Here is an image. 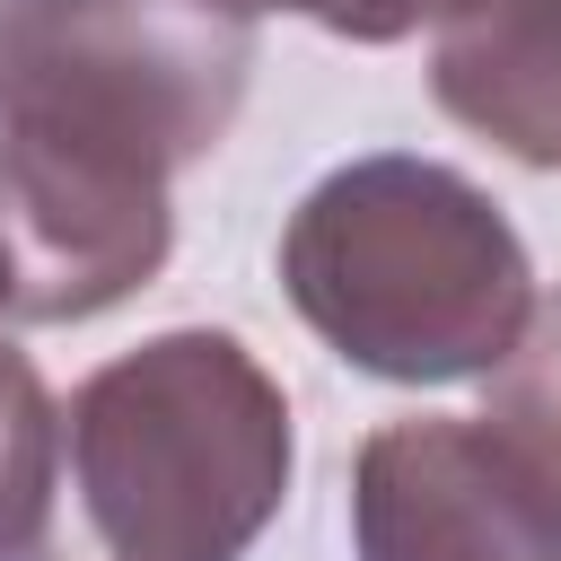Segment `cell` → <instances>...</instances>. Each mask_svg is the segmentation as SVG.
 <instances>
[{"instance_id": "obj_5", "label": "cell", "mask_w": 561, "mask_h": 561, "mask_svg": "<svg viewBox=\"0 0 561 561\" xmlns=\"http://www.w3.org/2000/svg\"><path fill=\"white\" fill-rule=\"evenodd\" d=\"M430 96L500 158L561 175V0H473L447 18L430 44Z\"/></svg>"}, {"instance_id": "obj_3", "label": "cell", "mask_w": 561, "mask_h": 561, "mask_svg": "<svg viewBox=\"0 0 561 561\" xmlns=\"http://www.w3.org/2000/svg\"><path fill=\"white\" fill-rule=\"evenodd\" d=\"M280 289L307 333L386 386H465L535 316V263L508 210L447 158L377 149L316 175L280 228Z\"/></svg>"}, {"instance_id": "obj_2", "label": "cell", "mask_w": 561, "mask_h": 561, "mask_svg": "<svg viewBox=\"0 0 561 561\" xmlns=\"http://www.w3.org/2000/svg\"><path fill=\"white\" fill-rule=\"evenodd\" d=\"M289 465V394L237 333H149L79 377L26 561H245Z\"/></svg>"}, {"instance_id": "obj_8", "label": "cell", "mask_w": 561, "mask_h": 561, "mask_svg": "<svg viewBox=\"0 0 561 561\" xmlns=\"http://www.w3.org/2000/svg\"><path fill=\"white\" fill-rule=\"evenodd\" d=\"M219 9H237V18H307V26L342 35V44H403L421 26L465 18L473 0H219Z\"/></svg>"}, {"instance_id": "obj_9", "label": "cell", "mask_w": 561, "mask_h": 561, "mask_svg": "<svg viewBox=\"0 0 561 561\" xmlns=\"http://www.w3.org/2000/svg\"><path fill=\"white\" fill-rule=\"evenodd\" d=\"M0 316H18V272H9V245H0Z\"/></svg>"}, {"instance_id": "obj_4", "label": "cell", "mask_w": 561, "mask_h": 561, "mask_svg": "<svg viewBox=\"0 0 561 561\" xmlns=\"http://www.w3.org/2000/svg\"><path fill=\"white\" fill-rule=\"evenodd\" d=\"M359 561H561L552 517L482 438V421L412 412L368 430L351 465Z\"/></svg>"}, {"instance_id": "obj_7", "label": "cell", "mask_w": 561, "mask_h": 561, "mask_svg": "<svg viewBox=\"0 0 561 561\" xmlns=\"http://www.w3.org/2000/svg\"><path fill=\"white\" fill-rule=\"evenodd\" d=\"M53 447H61V412L35 377V359L18 342H0V561H26V543L44 526Z\"/></svg>"}, {"instance_id": "obj_1", "label": "cell", "mask_w": 561, "mask_h": 561, "mask_svg": "<svg viewBox=\"0 0 561 561\" xmlns=\"http://www.w3.org/2000/svg\"><path fill=\"white\" fill-rule=\"evenodd\" d=\"M254 18L219 0H0V245L26 324H88L175 254V175L245 88Z\"/></svg>"}, {"instance_id": "obj_6", "label": "cell", "mask_w": 561, "mask_h": 561, "mask_svg": "<svg viewBox=\"0 0 561 561\" xmlns=\"http://www.w3.org/2000/svg\"><path fill=\"white\" fill-rule=\"evenodd\" d=\"M482 386H491L482 438L508 456V473L535 491V508H543L552 535H561V289L535 298L526 333L508 342V359H500Z\"/></svg>"}]
</instances>
